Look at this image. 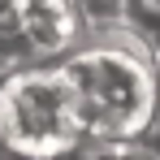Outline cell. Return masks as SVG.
<instances>
[{
	"label": "cell",
	"mask_w": 160,
	"mask_h": 160,
	"mask_svg": "<svg viewBox=\"0 0 160 160\" xmlns=\"http://www.w3.org/2000/svg\"><path fill=\"white\" fill-rule=\"evenodd\" d=\"M56 65L82 121L74 156H130V143L156 95V56L117 26L82 35L65 56H56Z\"/></svg>",
	"instance_id": "obj_1"
},
{
	"label": "cell",
	"mask_w": 160,
	"mask_h": 160,
	"mask_svg": "<svg viewBox=\"0 0 160 160\" xmlns=\"http://www.w3.org/2000/svg\"><path fill=\"white\" fill-rule=\"evenodd\" d=\"M82 121L56 61H30L0 78V147L9 156H74Z\"/></svg>",
	"instance_id": "obj_2"
},
{
	"label": "cell",
	"mask_w": 160,
	"mask_h": 160,
	"mask_svg": "<svg viewBox=\"0 0 160 160\" xmlns=\"http://www.w3.org/2000/svg\"><path fill=\"white\" fill-rule=\"evenodd\" d=\"M18 26L26 35L35 61H56L82 39V22L74 0H13Z\"/></svg>",
	"instance_id": "obj_3"
},
{
	"label": "cell",
	"mask_w": 160,
	"mask_h": 160,
	"mask_svg": "<svg viewBox=\"0 0 160 160\" xmlns=\"http://www.w3.org/2000/svg\"><path fill=\"white\" fill-rule=\"evenodd\" d=\"M121 30L130 35L134 43H143L152 56H160V4L156 0H126Z\"/></svg>",
	"instance_id": "obj_4"
},
{
	"label": "cell",
	"mask_w": 160,
	"mask_h": 160,
	"mask_svg": "<svg viewBox=\"0 0 160 160\" xmlns=\"http://www.w3.org/2000/svg\"><path fill=\"white\" fill-rule=\"evenodd\" d=\"M74 9H78L82 35H95V30H117L121 26L126 0H74Z\"/></svg>",
	"instance_id": "obj_5"
},
{
	"label": "cell",
	"mask_w": 160,
	"mask_h": 160,
	"mask_svg": "<svg viewBox=\"0 0 160 160\" xmlns=\"http://www.w3.org/2000/svg\"><path fill=\"white\" fill-rule=\"evenodd\" d=\"M130 156H160V78H156V95H152V108H147V121L138 126V134L130 143Z\"/></svg>",
	"instance_id": "obj_6"
},
{
	"label": "cell",
	"mask_w": 160,
	"mask_h": 160,
	"mask_svg": "<svg viewBox=\"0 0 160 160\" xmlns=\"http://www.w3.org/2000/svg\"><path fill=\"white\" fill-rule=\"evenodd\" d=\"M156 65H160V56H156Z\"/></svg>",
	"instance_id": "obj_7"
},
{
	"label": "cell",
	"mask_w": 160,
	"mask_h": 160,
	"mask_svg": "<svg viewBox=\"0 0 160 160\" xmlns=\"http://www.w3.org/2000/svg\"><path fill=\"white\" fill-rule=\"evenodd\" d=\"M156 4H160V0H156Z\"/></svg>",
	"instance_id": "obj_8"
}]
</instances>
